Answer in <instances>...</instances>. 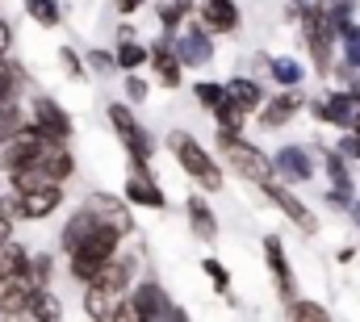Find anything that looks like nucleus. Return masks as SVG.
<instances>
[{"label":"nucleus","instance_id":"35","mask_svg":"<svg viewBox=\"0 0 360 322\" xmlns=\"http://www.w3.org/2000/svg\"><path fill=\"white\" fill-rule=\"evenodd\" d=\"M272 76H276L281 84H297L302 80V67H297L293 59H276V63H272Z\"/></svg>","mask_w":360,"mask_h":322},{"label":"nucleus","instance_id":"29","mask_svg":"<svg viewBox=\"0 0 360 322\" xmlns=\"http://www.w3.org/2000/svg\"><path fill=\"white\" fill-rule=\"evenodd\" d=\"M25 8H30V17L38 25H55L59 21V4L55 0H25Z\"/></svg>","mask_w":360,"mask_h":322},{"label":"nucleus","instance_id":"25","mask_svg":"<svg viewBox=\"0 0 360 322\" xmlns=\"http://www.w3.org/2000/svg\"><path fill=\"white\" fill-rule=\"evenodd\" d=\"M126 197H130V201H139V205H151V210H160V205H164L160 188H155L151 180H143V176H134V180L126 184Z\"/></svg>","mask_w":360,"mask_h":322},{"label":"nucleus","instance_id":"20","mask_svg":"<svg viewBox=\"0 0 360 322\" xmlns=\"http://www.w3.org/2000/svg\"><path fill=\"white\" fill-rule=\"evenodd\" d=\"M205 21L214 30H235L239 25V8L231 0H205Z\"/></svg>","mask_w":360,"mask_h":322},{"label":"nucleus","instance_id":"46","mask_svg":"<svg viewBox=\"0 0 360 322\" xmlns=\"http://www.w3.org/2000/svg\"><path fill=\"white\" fill-rule=\"evenodd\" d=\"M176 4H180V13H184V8H188V4H193V0H176Z\"/></svg>","mask_w":360,"mask_h":322},{"label":"nucleus","instance_id":"40","mask_svg":"<svg viewBox=\"0 0 360 322\" xmlns=\"http://www.w3.org/2000/svg\"><path fill=\"white\" fill-rule=\"evenodd\" d=\"M89 63L96 67V72H109V67H113V59H109L105 51H92V55H89Z\"/></svg>","mask_w":360,"mask_h":322},{"label":"nucleus","instance_id":"1","mask_svg":"<svg viewBox=\"0 0 360 322\" xmlns=\"http://www.w3.org/2000/svg\"><path fill=\"white\" fill-rule=\"evenodd\" d=\"M113 247H117V231L113 226H96L89 239H80L72 247V272H76V281H92L96 276V268L113 255Z\"/></svg>","mask_w":360,"mask_h":322},{"label":"nucleus","instance_id":"10","mask_svg":"<svg viewBox=\"0 0 360 322\" xmlns=\"http://www.w3.org/2000/svg\"><path fill=\"white\" fill-rule=\"evenodd\" d=\"M210 55H214V42H210V34H205L201 25H188V30L180 34V42H176V63L197 67V63H210Z\"/></svg>","mask_w":360,"mask_h":322},{"label":"nucleus","instance_id":"31","mask_svg":"<svg viewBox=\"0 0 360 322\" xmlns=\"http://www.w3.org/2000/svg\"><path fill=\"white\" fill-rule=\"evenodd\" d=\"M335 34L348 42V63H352V67H360V30L352 25V21H340V25H335Z\"/></svg>","mask_w":360,"mask_h":322},{"label":"nucleus","instance_id":"3","mask_svg":"<svg viewBox=\"0 0 360 322\" xmlns=\"http://www.w3.org/2000/svg\"><path fill=\"white\" fill-rule=\"evenodd\" d=\"M42 143H46V134L38 130V126H21L13 139H8V147H4V172H17V167H25V163L38 160V151H42Z\"/></svg>","mask_w":360,"mask_h":322},{"label":"nucleus","instance_id":"14","mask_svg":"<svg viewBox=\"0 0 360 322\" xmlns=\"http://www.w3.org/2000/svg\"><path fill=\"white\" fill-rule=\"evenodd\" d=\"M264 255H269V268H272V276H276V285H281V293L293 302V297H297V285H293V276H289V264H285L281 239H264Z\"/></svg>","mask_w":360,"mask_h":322},{"label":"nucleus","instance_id":"28","mask_svg":"<svg viewBox=\"0 0 360 322\" xmlns=\"http://www.w3.org/2000/svg\"><path fill=\"white\" fill-rule=\"evenodd\" d=\"M327 172H331V180H335V193L340 197H352V176H348V167L340 155H327Z\"/></svg>","mask_w":360,"mask_h":322},{"label":"nucleus","instance_id":"34","mask_svg":"<svg viewBox=\"0 0 360 322\" xmlns=\"http://www.w3.org/2000/svg\"><path fill=\"white\" fill-rule=\"evenodd\" d=\"M197 101H201L205 109H218V105L226 101V88H218V84H197Z\"/></svg>","mask_w":360,"mask_h":322},{"label":"nucleus","instance_id":"43","mask_svg":"<svg viewBox=\"0 0 360 322\" xmlns=\"http://www.w3.org/2000/svg\"><path fill=\"white\" fill-rule=\"evenodd\" d=\"M344 151H348V155H360V134L352 139V143H344Z\"/></svg>","mask_w":360,"mask_h":322},{"label":"nucleus","instance_id":"23","mask_svg":"<svg viewBox=\"0 0 360 322\" xmlns=\"http://www.w3.org/2000/svg\"><path fill=\"white\" fill-rule=\"evenodd\" d=\"M188 218H193V231H197L201 239H214L218 222H214V214H210V205H205L201 197H188Z\"/></svg>","mask_w":360,"mask_h":322},{"label":"nucleus","instance_id":"44","mask_svg":"<svg viewBox=\"0 0 360 322\" xmlns=\"http://www.w3.org/2000/svg\"><path fill=\"white\" fill-rule=\"evenodd\" d=\"M139 4H143V0H117V8H126V13H130V8H139Z\"/></svg>","mask_w":360,"mask_h":322},{"label":"nucleus","instance_id":"22","mask_svg":"<svg viewBox=\"0 0 360 322\" xmlns=\"http://www.w3.org/2000/svg\"><path fill=\"white\" fill-rule=\"evenodd\" d=\"M352 105H356V96H348V92H344V96H331L327 105H319L314 113H319V117H327V122H335V126H348Z\"/></svg>","mask_w":360,"mask_h":322},{"label":"nucleus","instance_id":"47","mask_svg":"<svg viewBox=\"0 0 360 322\" xmlns=\"http://www.w3.org/2000/svg\"><path fill=\"white\" fill-rule=\"evenodd\" d=\"M356 222H360V201H356Z\"/></svg>","mask_w":360,"mask_h":322},{"label":"nucleus","instance_id":"41","mask_svg":"<svg viewBox=\"0 0 360 322\" xmlns=\"http://www.w3.org/2000/svg\"><path fill=\"white\" fill-rule=\"evenodd\" d=\"M126 92H130L134 101H147V84H143V80H130V84H126Z\"/></svg>","mask_w":360,"mask_h":322},{"label":"nucleus","instance_id":"19","mask_svg":"<svg viewBox=\"0 0 360 322\" xmlns=\"http://www.w3.org/2000/svg\"><path fill=\"white\" fill-rule=\"evenodd\" d=\"M117 302H122V293H109V289H101V285H89V297H84V306H89L92 318H113Z\"/></svg>","mask_w":360,"mask_h":322},{"label":"nucleus","instance_id":"45","mask_svg":"<svg viewBox=\"0 0 360 322\" xmlns=\"http://www.w3.org/2000/svg\"><path fill=\"white\" fill-rule=\"evenodd\" d=\"M8 239V222H4V218H0V243Z\"/></svg>","mask_w":360,"mask_h":322},{"label":"nucleus","instance_id":"8","mask_svg":"<svg viewBox=\"0 0 360 322\" xmlns=\"http://www.w3.org/2000/svg\"><path fill=\"white\" fill-rule=\"evenodd\" d=\"M331 21L314 8L310 17H306V42H310V51H314V67L319 72H327V63H331Z\"/></svg>","mask_w":360,"mask_h":322},{"label":"nucleus","instance_id":"12","mask_svg":"<svg viewBox=\"0 0 360 322\" xmlns=\"http://www.w3.org/2000/svg\"><path fill=\"white\" fill-rule=\"evenodd\" d=\"M59 139H46L42 143V151H38V167L46 172V180H63V176H72V155L63 151V147H55Z\"/></svg>","mask_w":360,"mask_h":322},{"label":"nucleus","instance_id":"18","mask_svg":"<svg viewBox=\"0 0 360 322\" xmlns=\"http://www.w3.org/2000/svg\"><path fill=\"white\" fill-rule=\"evenodd\" d=\"M96 226H101V218H96L89 205H84V210H80V214H76V218L68 222V231H63V243H68V251H72V247H76L80 239H89ZM105 226H109V222H105Z\"/></svg>","mask_w":360,"mask_h":322},{"label":"nucleus","instance_id":"2","mask_svg":"<svg viewBox=\"0 0 360 322\" xmlns=\"http://www.w3.org/2000/svg\"><path fill=\"white\" fill-rule=\"evenodd\" d=\"M172 151L180 155L184 172H188L193 180H201L205 188H222V172H218V163H210V155L197 147V139H193V134L176 130V134H172Z\"/></svg>","mask_w":360,"mask_h":322},{"label":"nucleus","instance_id":"27","mask_svg":"<svg viewBox=\"0 0 360 322\" xmlns=\"http://www.w3.org/2000/svg\"><path fill=\"white\" fill-rule=\"evenodd\" d=\"M25 314H34V318H59L63 310H59V302L51 297V293H38L34 289V297H30V310Z\"/></svg>","mask_w":360,"mask_h":322},{"label":"nucleus","instance_id":"33","mask_svg":"<svg viewBox=\"0 0 360 322\" xmlns=\"http://www.w3.org/2000/svg\"><path fill=\"white\" fill-rule=\"evenodd\" d=\"M214 113L222 117V126H226V134H235V130H239V122H243V109H239V105H235L231 96H226V101H222V105H218Z\"/></svg>","mask_w":360,"mask_h":322},{"label":"nucleus","instance_id":"16","mask_svg":"<svg viewBox=\"0 0 360 322\" xmlns=\"http://www.w3.org/2000/svg\"><path fill=\"white\" fill-rule=\"evenodd\" d=\"M276 167H281V176L285 180H310V155L302 151V147H285L281 155H276Z\"/></svg>","mask_w":360,"mask_h":322},{"label":"nucleus","instance_id":"39","mask_svg":"<svg viewBox=\"0 0 360 322\" xmlns=\"http://www.w3.org/2000/svg\"><path fill=\"white\" fill-rule=\"evenodd\" d=\"M13 80H17V76H13V67H8V63H0V105H4V101H13Z\"/></svg>","mask_w":360,"mask_h":322},{"label":"nucleus","instance_id":"38","mask_svg":"<svg viewBox=\"0 0 360 322\" xmlns=\"http://www.w3.org/2000/svg\"><path fill=\"white\" fill-rule=\"evenodd\" d=\"M205 276H210L218 289H226V285H231V276H226V268H222L218 259H205Z\"/></svg>","mask_w":360,"mask_h":322},{"label":"nucleus","instance_id":"26","mask_svg":"<svg viewBox=\"0 0 360 322\" xmlns=\"http://www.w3.org/2000/svg\"><path fill=\"white\" fill-rule=\"evenodd\" d=\"M226 96L248 113V109H256L260 105V84H252V80H235L231 88H226Z\"/></svg>","mask_w":360,"mask_h":322},{"label":"nucleus","instance_id":"4","mask_svg":"<svg viewBox=\"0 0 360 322\" xmlns=\"http://www.w3.org/2000/svg\"><path fill=\"white\" fill-rule=\"evenodd\" d=\"M109 122L117 126V134H122V143L130 147V155H134V163H143L147 155H151V139L143 134V126L134 122V113H130L126 105H113V109H109Z\"/></svg>","mask_w":360,"mask_h":322},{"label":"nucleus","instance_id":"42","mask_svg":"<svg viewBox=\"0 0 360 322\" xmlns=\"http://www.w3.org/2000/svg\"><path fill=\"white\" fill-rule=\"evenodd\" d=\"M63 63H68V72H72V76H84V72H80V59H76L72 51H63Z\"/></svg>","mask_w":360,"mask_h":322},{"label":"nucleus","instance_id":"24","mask_svg":"<svg viewBox=\"0 0 360 322\" xmlns=\"http://www.w3.org/2000/svg\"><path fill=\"white\" fill-rule=\"evenodd\" d=\"M25 264H30V259H25V251H21L17 243H8V239L0 243V281H4V276H21Z\"/></svg>","mask_w":360,"mask_h":322},{"label":"nucleus","instance_id":"37","mask_svg":"<svg viewBox=\"0 0 360 322\" xmlns=\"http://www.w3.org/2000/svg\"><path fill=\"white\" fill-rule=\"evenodd\" d=\"M293 318L323 322V318H327V310H323V306H310V302H297V297H293Z\"/></svg>","mask_w":360,"mask_h":322},{"label":"nucleus","instance_id":"7","mask_svg":"<svg viewBox=\"0 0 360 322\" xmlns=\"http://www.w3.org/2000/svg\"><path fill=\"white\" fill-rule=\"evenodd\" d=\"M34 281L21 272V276H4V289H0V318H13V314H25L30 310V297H34Z\"/></svg>","mask_w":360,"mask_h":322},{"label":"nucleus","instance_id":"5","mask_svg":"<svg viewBox=\"0 0 360 322\" xmlns=\"http://www.w3.org/2000/svg\"><path fill=\"white\" fill-rule=\"evenodd\" d=\"M130 306H134V314H139V318H172V322L184 318V310H176V306L164 297V289H160V285H143V289L134 293V302H130Z\"/></svg>","mask_w":360,"mask_h":322},{"label":"nucleus","instance_id":"17","mask_svg":"<svg viewBox=\"0 0 360 322\" xmlns=\"http://www.w3.org/2000/svg\"><path fill=\"white\" fill-rule=\"evenodd\" d=\"M297 109H302V96H297V92H289V96H276L269 109L260 113V122H264V130H276V126H285V122H289Z\"/></svg>","mask_w":360,"mask_h":322},{"label":"nucleus","instance_id":"11","mask_svg":"<svg viewBox=\"0 0 360 322\" xmlns=\"http://www.w3.org/2000/svg\"><path fill=\"white\" fill-rule=\"evenodd\" d=\"M34 117H38V130H42L46 139H68V134H72L68 113H63L55 101H46V96H38V101H34Z\"/></svg>","mask_w":360,"mask_h":322},{"label":"nucleus","instance_id":"6","mask_svg":"<svg viewBox=\"0 0 360 322\" xmlns=\"http://www.w3.org/2000/svg\"><path fill=\"white\" fill-rule=\"evenodd\" d=\"M222 147H226V155H231V163H235V167H239L243 176H252V180H260V184L269 180L272 163L264 160V155H260L256 147H243V143H239L235 134H226V143H222Z\"/></svg>","mask_w":360,"mask_h":322},{"label":"nucleus","instance_id":"32","mask_svg":"<svg viewBox=\"0 0 360 322\" xmlns=\"http://www.w3.org/2000/svg\"><path fill=\"white\" fill-rule=\"evenodd\" d=\"M117 63H122V67H143V63H147V51H143L139 42H130V38H126V42H122V51H117Z\"/></svg>","mask_w":360,"mask_h":322},{"label":"nucleus","instance_id":"13","mask_svg":"<svg viewBox=\"0 0 360 322\" xmlns=\"http://www.w3.org/2000/svg\"><path fill=\"white\" fill-rule=\"evenodd\" d=\"M264 188H269V197L276 201V205H281V210H285V214H289V218H293V222H297V226H306V231H314V214H310V210H306V205H302V201H297V197L289 193V188H281V184H272V176L264 180Z\"/></svg>","mask_w":360,"mask_h":322},{"label":"nucleus","instance_id":"30","mask_svg":"<svg viewBox=\"0 0 360 322\" xmlns=\"http://www.w3.org/2000/svg\"><path fill=\"white\" fill-rule=\"evenodd\" d=\"M17 130H21V113H17L13 101H4V105H0V143H8Z\"/></svg>","mask_w":360,"mask_h":322},{"label":"nucleus","instance_id":"9","mask_svg":"<svg viewBox=\"0 0 360 322\" xmlns=\"http://www.w3.org/2000/svg\"><path fill=\"white\" fill-rule=\"evenodd\" d=\"M59 201H63V193H59L55 184H38V188H25L13 210H17L21 218H46L51 210H59Z\"/></svg>","mask_w":360,"mask_h":322},{"label":"nucleus","instance_id":"21","mask_svg":"<svg viewBox=\"0 0 360 322\" xmlns=\"http://www.w3.org/2000/svg\"><path fill=\"white\" fill-rule=\"evenodd\" d=\"M151 59H155V67H160V80L164 84H180V67H176V51H172V42H155Z\"/></svg>","mask_w":360,"mask_h":322},{"label":"nucleus","instance_id":"36","mask_svg":"<svg viewBox=\"0 0 360 322\" xmlns=\"http://www.w3.org/2000/svg\"><path fill=\"white\" fill-rule=\"evenodd\" d=\"M25 276H30L34 285H42V281L51 276V255H38V259H30V264H25Z\"/></svg>","mask_w":360,"mask_h":322},{"label":"nucleus","instance_id":"15","mask_svg":"<svg viewBox=\"0 0 360 322\" xmlns=\"http://www.w3.org/2000/svg\"><path fill=\"white\" fill-rule=\"evenodd\" d=\"M89 210L96 214V218H101V222H109V226H113L117 235L134 231V226H130V214H126V210H122V205H117L113 197H92V201H89Z\"/></svg>","mask_w":360,"mask_h":322}]
</instances>
